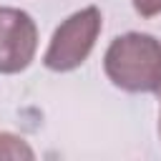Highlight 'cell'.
Instances as JSON below:
<instances>
[{
	"label": "cell",
	"instance_id": "1",
	"mask_svg": "<svg viewBox=\"0 0 161 161\" xmlns=\"http://www.w3.org/2000/svg\"><path fill=\"white\" fill-rule=\"evenodd\" d=\"M108 80L128 93H156L161 88V40L148 33H123L103 55Z\"/></svg>",
	"mask_w": 161,
	"mask_h": 161
},
{
	"label": "cell",
	"instance_id": "2",
	"mask_svg": "<svg viewBox=\"0 0 161 161\" xmlns=\"http://www.w3.org/2000/svg\"><path fill=\"white\" fill-rule=\"evenodd\" d=\"M101 28H103V18L96 5H88L78 13H73L70 18H65L55 28V33L48 43V50L43 55L45 68L55 70V73H68V70H75L78 65H83L98 40Z\"/></svg>",
	"mask_w": 161,
	"mask_h": 161
},
{
	"label": "cell",
	"instance_id": "3",
	"mask_svg": "<svg viewBox=\"0 0 161 161\" xmlns=\"http://www.w3.org/2000/svg\"><path fill=\"white\" fill-rule=\"evenodd\" d=\"M38 50L35 20L20 8H0V73L25 70Z\"/></svg>",
	"mask_w": 161,
	"mask_h": 161
},
{
	"label": "cell",
	"instance_id": "4",
	"mask_svg": "<svg viewBox=\"0 0 161 161\" xmlns=\"http://www.w3.org/2000/svg\"><path fill=\"white\" fill-rule=\"evenodd\" d=\"M0 158H35L25 138L15 133H0Z\"/></svg>",
	"mask_w": 161,
	"mask_h": 161
},
{
	"label": "cell",
	"instance_id": "5",
	"mask_svg": "<svg viewBox=\"0 0 161 161\" xmlns=\"http://www.w3.org/2000/svg\"><path fill=\"white\" fill-rule=\"evenodd\" d=\"M133 10L141 18H153L161 13V0H133Z\"/></svg>",
	"mask_w": 161,
	"mask_h": 161
},
{
	"label": "cell",
	"instance_id": "6",
	"mask_svg": "<svg viewBox=\"0 0 161 161\" xmlns=\"http://www.w3.org/2000/svg\"><path fill=\"white\" fill-rule=\"evenodd\" d=\"M156 93H158V98H161V88H158ZM158 136H161V113H158Z\"/></svg>",
	"mask_w": 161,
	"mask_h": 161
}]
</instances>
